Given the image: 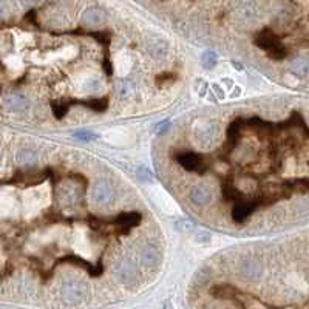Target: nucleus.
Returning <instances> with one entry per match:
<instances>
[{"label":"nucleus","instance_id":"obj_1","mask_svg":"<svg viewBox=\"0 0 309 309\" xmlns=\"http://www.w3.org/2000/svg\"><path fill=\"white\" fill-rule=\"evenodd\" d=\"M87 288L85 285L77 278H67L62 281L60 285V297L65 303L76 305L81 303L85 299Z\"/></svg>","mask_w":309,"mask_h":309},{"label":"nucleus","instance_id":"obj_2","mask_svg":"<svg viewBox=\"0 0 309 309\" xmlns=\"http://www.w3.org/2000/svg\"><path fill=\"white\" fill-rule=\"evenodd\" d=\"M92 203L98 207H108L114 201V190L105 181H98L92 187Z\"/></svg>","mask_w":309,"mask_h":309},{"label":"nucleus","instance_id":"obj_3","mask_svg":"<svg viewBox=\"0 0 309 309\" xmlns=\"http://www.w3.org/2000/svg\"><path fill=\"white\" fill-rule=\"evenodd\" d=\"M238 274L248 281H257L263 275V264L254 257H246L238 263Z\"/></svg>","mask_w":309,"mask_h":309},{"label":"nucleus","instance_id":"obj_4","mask_svg":"<svg viewBox=\"0 0 309 309\" xmlns=\"http://www.w3.org/2000/svg\"><path fill=\"white\" fill-rule=\"evenodd\" d=\"M116 277L125 286H130L138 280V266L132 258H122L116 264Z\"/></svg>","mask_w":309,"mask_h":309},{"label":"nucleus","instance_id":"obj_5","mask_svg":"<svg viewBox=\"0 0 309 309\" xmlns=\"http://www.w3.org/2000/svg\"><path fill=\"white\" fill-rule=\"evenodd\" d=\"M76 87L77 90H79L81 93H92V95H96L99 93L102 87H104V84H102V79L95 74V73H90V71H85L82 74L77 76L76 79Z\"/></svg>","mask_w":309,"mask_h":309},{"label":"nucleus","instance_id":"obj_6","mask_svg":"<svg viewBox=\"0 0 309 309\" xmlns=\"http://www.w3.org/2000/svg\"><path fill=\"white\" fill-rule=\"evenodd\" d=\"M150 198L154 201V204L158 206V207L165 212L167 215H173L176 213L179 209H178V204L173 201V198L167 193L162 187H153L150 190Z\"/></svg>","mask_w":309,"mask_h":309},{"label":"nucleus","instance_id":"obj_7","mask_svg":"<svg viewBox=\"0 0 309 309\" xmlns=\"http://www.w3.org/2000/svg\"><path fill=\"white\" fill-rule=\"evenodd\" d=\"M195 138L198 141V144L203 149H207L212 146V143L216 138V125L212 122H203L200 127H197L195 130Z\"/></svg>","mask_w":309,"mask_h":309},{"label":"nucleus","instance_id":"obj_8","mask_svg":"<svg viewBox=\"0 0 309 309\" xmlns=\"http://www.w3.org/2000/svg\"><path fill=\"white\" fill-rule=\"evenodd\" d=\"M3 105L6 107L8 111L11 113H22L30 107V101L28 98L22 95V93H9L3 99Z\"/></svg>","mask_w":309,"mask_h":309},{"label":"nucleus","instance_id":"obj_9","mask_svg":"<svg viewBox=\"0 0 309 309\" xmlns=\"http://www.w3.org/2000/svg\"><path fill=\"white\" fill-rule=\"evenodd\" d=\"M107 143H110L111 146H118V147H125L128 144H132L133 141V135L132 132L125 130V128H111L104 135Z\"/></svg>","mask_w":309,"mask_h":309},{"label":"nucleus","instance_id":"obj_10","mask_svg":"<svg viewBox=\"0 0 309 309\" xmlns=\"http://www.w3.org/2000/svg\"><path fill=\"white\" fill-rule=\"evenodd\" d=\"M139 260L146 267H156L161 263V252L156 246L147 244L139 252Z\"/></svg>","mask_w":309,"mask_h":309},{"label":"nucleus","instance_id":"obj_11","mask_svg":"<svg viewBox=\"0 0 309 309\" xmlns=\"http://www.w3.org/2000/svg\"><path fill=\"white\" fill-rule=\"evenodd\" d=\"M59 200L65 207H74V206L79 204V200H81L79 189H77L76 186H71V184L63 186L59 190Z\"/></svg>","mask_w":309,"mask_h":309},{"label":"nucleus","instance_id":"obj_12","mask_svg":"<svg viewBox=\"0 0 309 309\" xmlns=\"http://www.w3.org/2000/svg\"><path fill=\"white\" fill-rule=\"evenodd\" d=\"M190 200L197 206H207L212 201V190L206 184H197L190 190Z\"/></svg>","mask_w":309,"mask_h":309},{"label":"nucleus","instance_id":"obj_13","mask_svg":"<svg viewBox=\"0 0 309 309\" xmlns=\"http://www.w3.org/2000/svg\"><path fill=\"white\" fill-rule=\"evenodd\" d=\"M82 22H84V25H87V27H99V25L104 22V11L96 8V6L88 8L84 12Z\"/></svg>","mask_w":309,"mask_h":309},{"label":"nucleus","instance_id":"obj_14","mask_svg":"<svg viewBox=\"0 0 309 309\" xmlns=\"http://www.w3.org/2000/svg\"><path fill=\"white\" fill-rule=\"evenodd\" d=\"M132 70V57L127 53H118L114 56V71L119 77H124Z\"/></svg>","mask_w":309,"mask_h":309},{"label":"nucleus","instance_id":"obj_15","mask_svg":"<svg viewBox=\"0 0 309 309\" xmlns=\"http://www.w3.org/2000/svg\"><path fill=\"white\" fill-rule=\"evenodd\" d=\"M37 159H39L37 152L33 149H20L16 153V162L20 165H34Z\"/></svg>","mask_w":309,"mask_h":309},{"label":"nucleus","instance_id":"obj_16","mask_svg":"<svg viewBox=\"0 0 309 309\" xmlns=\"http://www.w3.org/2000/svg\"><path fill=\"white\" fill-rule=\"evenodd\" d=\"M167 50H169V45H167V42L162 41V39H153V41L149 44V51H150L152 57H154V59L165 57Z\"/></svg>","mask_w":309,"mask_h":309},{"label":"nucleus","instance_id":"obj_17","mask_svg":"<svg viewBox=\"0 0 309 309\" xmlns=\"http://www.w3.org/2000/svg\"><path fill=\"white\" fill-rule=\"evenodd\" d=\"M291 73L295 74L297 77H306L309 74V60L305 57H297L291 62L289 67Z\"/></svg>","mask_w":309,"mask_h":309},{"label":"nucleus","instance_id":"obj_18","mask_svg":"<svg viewBox=\"0 0 309 309\" xmlns=\"http://www.w3.org/2000/svg\"><path fill=\"white\" fill-rule=\"evenodd\" d=\"M118 93L121 98H130L135 93V84L130 79H122L118 85Z\"/></svg>","mask_w":309,"mask_h":309},{"label":"nucleus","instance_id":"obj_19","mask_svg":"<svg viewBox=\"0 0 309 309\" xmlns=\"http://www.w3.org/2000/svg\"><path fill=\"white\" fill-rule=\"evenodd\" d=\"M216 60H218V56L213 51H204L201 54V63L206 70H212L216 65Z\"/></svg>","mask_w":309,"mask_h":309},{"label":"nucleus","instance_id":"obj_20","mask_svg":"<svg viewBox=\"0 0 309 309\" xmlns=\"http://www.w3.org/2000/svg\"><path fill=\"white\" fill-rule=\"evenodd\" d=\"M76 249L79 251L81 255H88V251H90V246H88V243H87V238L84 235H77L76 237Z\"/></svg>","mask_w":309,"mask_h":309},{"label":"nucleus","instance_id":"obj_21","mask_svg":"<svg viewBox=\"0 0 309 309\" xmlns=\"http://www.w3.org/2000/svg\"><path fill=\"white\" fill-rule=\"evenodd\" d=\"M74 138L79 141H95V139H98V135L95 132H90V130H77L74 133Z\"/></svg>","mask_w":309,"mask_h":309},{"label":"nucleus","instance_id":"obj_22","mask_svg":"<svg viewBox=\"0 0 309 309\" xmlns=\"http://www.w3.org/2000/svg\"><path fill=\"white\" fill-rule=\"evenodd\" d=\"M170 130V122H161L158 124L156 127H154V133L156 135H164Z\"/></svg>","mask_w":309,"mask_h":309},{"label":"nucleus","instance_id":"obj_23","mask_svg":"<svg viewBox=\"0 0 309 309\" xmlns=\"http://www.w3.org/2000/svg\"><path fill=\"white\" fill-rule=\"evenodd\" d=\"M210 238H212V235L209 234V232H198V234L195 235V240L198 241V243H209L210 241Z\"/></svg>","mask_w":309,"mask_h":309},{"label":"nucleus","instance_id":"obj_24","mask_svg":"<svg viewBox=\"0 0 309 309\" xmlns=\"http://www.w3.org/2000/svg\"><path fill=\"white\" fill-rule=\"evenodd\" d=\"M20 2V5H23V6H30V5H34V3H37V2H41V0H19Z\"/></svg>","mask_w":309,"mask_h":309},{"label":"nucleus","instance_id":"obj_25","mask_svg":"<svg viewBox=\"0 0 309 309\" xmlns=\"http://www.w3.org/2000/svg\"><path fill=\"white\" fill-rule=\"evenodd\" d=\"M162 309H175V308H173V305H172L170 300H165L164 305H162Z\"/></svg>","mask_w":309,"mask_h":309},{"label":"nucleus","instance_id":"obj_26","mask_svg":"<svg viewBox=\"0 0 309 309\" xmlns=\"http://www.w3.org/2000/svg\"><path fill=\"white\" fill-rule=\"evenodd\" d=\"M5 12H6V5L3 2H0V17L5 16Z\"/></svg>","mask_w":309,"mask_h":309},{"label":"nucleus","instance_id":"obj_27","mask_svg":"<svg viewBox=\"0 0 309 309\" xmlns=\"http://www.w3.org/2000/svg\"><path fill=\"white\" fill-rule=\"evenodd\" d=\"M213 90H215V93L220 96V98H224V95L221 93V88H220V85H213Z\"/></svg>","mask_w":309,"mask_h":309}]
</instances>
